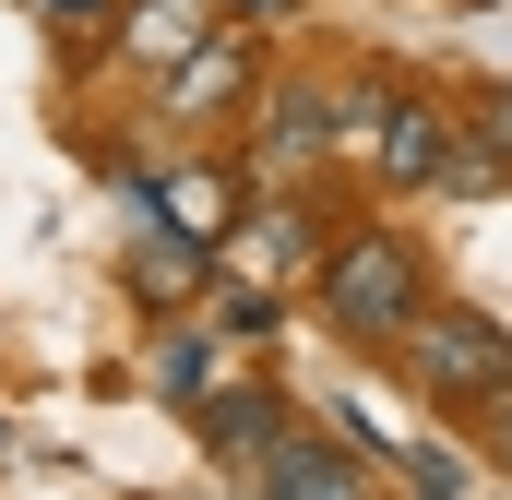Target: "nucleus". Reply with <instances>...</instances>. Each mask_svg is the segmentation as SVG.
Instances as JSON below:
<instances>
[{
	"label": "nucleus",
	"mask_w": 512,
	"mask_h": 500,
	"mask_svg": "<svg viewBox=\"0 0 512 500\" xmlns=\"http://www.w3.org/2000/svg\"><path fill=\"white\" fill-rule=\"evenodd\" d=\"M310 298L346 346H393L417 310H429V262L405 250V227H346V239L310 262Z\"/></svg>",
	"instance_id": "f257e3e1"
},
{
	"label": "nucleus",
	"mask_w": 512,
	"mask_h": 500,
	"mask_svg": "<svg viewBox=\"0 0 512 500\" xmlns=\"http://www.w3.org/2000/svg\"><path fill=\"white\" fill-rule=\"evenodd\" d=\"M393 370L417 381V393L489 405V393H512V334L489 322V310H417V322L393 334Z\"/></svg>",
	"instance_id": "f03ea898"
},
{
	"label": "nucleus",
	"mask_w": 512,
	"mask_h": 500,
	"mask_svg": "<svg viewBox=\"0 0 512 500\" xmlns=\"http://www.w3.org/2000/svg\"><path fill=\"white\" fill-rule=\"evenodd\" d=\"M334 143L370 155L382 191H429V167H441V143H453V108H441V96H358Z\"/></svg>",
	"instance_id": "7ed1b4c3"
},
{
	"label": "nucleus",
	"mask_w": 512,
	"mask_h": 500,
	"mask_svg": "<svg viewBox=\"0 0 512 500\" xmlns=\"http://www.w3.org/2000/svg\"><path fill=\"white\" fill-rule=\"evenodd\" d=\"M131 191H143V227H179L203 250H227V227H239V179L227 167H143Z\"/></svg>",
	"instance_id": "20e7f679"
},
{
	"label": "nucleus",
	"mask_w": 512,
	"mask_h": 500,
	"mask_svg": "<svg viewBox=\"0 0 512 500\" xmlns=\"http://www.w3.org/2000/svg\"><path fill=\"white\" fill-rule=\"evenodd\" d=\"M215 262H227V250L179 239V227H143V239L120 250V286L143 298V310H203V286H215Z\"/></svg>",
	"instance_id": "39448f33"
},
{
	"label": "nucleus",
	"mask_w": 512,
	"mask_h": 500,
	"mask_svg": "<svg viewBox=\"0 0 512 500\" xmlns=\"http://www.w3.org/2000/svg\"><path fill=\"white\" fill-rule=\"evenodd\" d=\"M251 84H262L251 36H239V24H215V36H203V48H191L179 72H167V120H227V108H239Z\"/></svg>",
	"instance_id": "423d86ee"
},
{
	"label": "nucleus",
	"mask_w": 512,
	"mask_h": 500,
	"mask_svg": "<svg viewBox=\"0 0 512 500\" xmlns=\"http://www.w3.org/2000/svg\"><path fill=\"white\" fill-rule=\"evenodd\" d=\"M251 465H262V500H370V489H358V465H346L322 429H274Z\"/></svg>",
	"instance_id": "0eeeda50"
},
{
	"label": "nucleus",
	"mask_w": 512,
	"mask_h": 500,
	"mask_svg": "<svg viewBox=\"0 0 512 500\" xmlns=\"http://www.w3.org/2000/svg\"><path fill=\"white\" fill-rule=\"evenodd\" d=\"M227 24V0H120V60H143V72H179L203 36Z\"/></svg>",
	"instance_id": "6e6552de"
},
{
	"label": "nucleus",
	"mask_w": 512,
	"mask_h": 500,
	"mask_svg": "<svg viewBox=\"0 0 512 500\" xmlns=\"http://www.w3.org/2000/svg\"><path fill=\"white\" fill-rule=\"evenodd\" d=\"M334 96L322 84H274L262 96V167H310V155H334Z\"/></svg>",
	"instance_id": "1a4fd4ad"
},
{
	"label": "nucleus",
	"mask_w": 512,
	"mask_h": 500,
	"mask_svg": "<svg viewBox=\"0 0 512 500\" xmlns=\"http://www.w3.org/2000/svg\"><path fill=\"white\" fill-rule=\"evenodd\" d=\"M274 429H286V405H274V393H203V453H227V465H239V453H262Z\"/></svg>",
	"instance_id": "9d476101"
},
{
	"label": "nucleus",
	"mask_w": 512,
	"mask_h": 500,
	"mask_svg": "<svg viewBox=\"0 0 512 500\" xmlns=\"http://www.w3.org/2000/svg\"><path fill=\"white\" fill-rule=\"evenodd\" d=\"M322 250H310V215L298 203H262L251 215V286H274V274H310Z\"/></svg>",
	"instance_id": "9b49d317"
},
{
	"label": "nucleus",
	"mask_w": 512,
	"mask_h": 500,
	"mask_svg": "<svg viewBox=\"0 0 512 500\" xmlns=\"http://www.w3.org/2000/svg\"><path fill=\"white\" fill-rule=\"evenodd\" d=\"M429 191H441V203H477V191H512V155H489L477 131L453 120V143H441V167H429Z\"/></svg>",
	"instance_id": "f8f14e48"
},
{
	"label": "nucleus",
	"mask_w": 512,
	"mask_h": 500,
	"mask_svg": "<svg viewBox=\"0 0 512 500\" xmlns=\"http://www.w3.org/2000/svg\"><path fill=\"white\" fill-rule=\"evenodd\" d=\"M155 381H167V393H203V322H191V334H167V358H155Z\"/></svg>",
	"instance_id": "ddd939ff"
},
{
	"label": "nucleus",
	"mask_w": 512,
	"mask_h": 500,
	"mask_svg": "<svg viewBox=\"0 0 512 500\" xmlns=\"http://www.w3.org/2000/svg\"><path fill=\"white\" fill-rule=\"evenodd\" d=\"M465 131H477V143H489V155H512V84H489V96H477V108H465Z\"/></svg>",
	"instance_id": "4468645a"
},
{
	"label": "nucleus",
	"mask_w": 512,
	"mask_h": 500,
	"mask_svg": "<svg viewBox=\"0 0 512 500\" xmlns=\"http://www.w3.org/2000/svg\"><path fill=\"white\" fill-rule=\"evenodd\" d=\"M489 465L512 477V393H489Z\"/></svg>",
	"instance_id": "2eb2a0df"
},
{
	"label": "nucleus",
	"mask_w": 512,
	"mask_h": 500,
	"mask_svg": "<svg viewBox=\"0 0 512 500\" xmlns=\"http://www.w3.org/2000/svg\"><path fill=\"white\" fill-rule=\"evenodd\" d=\"M239 12H251V24H274V12H286V0H239Z\"/></svg>",
	"instance_id": "dca6fc26"
}]
</instances>
